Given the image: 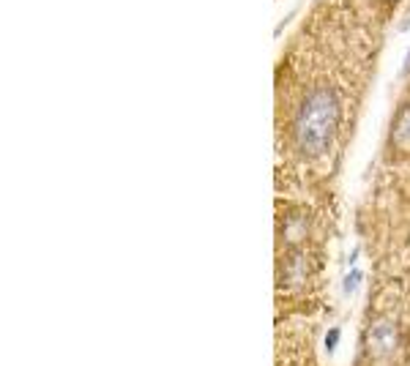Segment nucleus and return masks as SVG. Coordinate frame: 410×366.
<instances>
[{
	"instance_id": "1",
	"label": "nucleus",
	"mask_w": 410,
	"mask_h": 366,
	"mask_svg": "<svg viewBox=\"0 0 410 366\" xmlns=\"http://www.w3.org/2000/svg\"><path fill=\"white\" fill-rule=\"evenodd\" d=\"M339 123V101L331 90L309 93L295 115V142L306 156H317L328 148Z\"/></svg>"
},
{
	"instance_id": "2",
	"label": "nucleus",
	"mask_w": 410,
	"mask_h": 366,
	"mask_svg": "<svg viewBox=\"0 0 410 366\" xmlns=\"http://www.w3.org/2000/svg\"><path fill=\"white\" fill-rule=\"evenodd\" d=\"M405 71H410V58L405 60Z\"/></svg>"
}]
</instances>
